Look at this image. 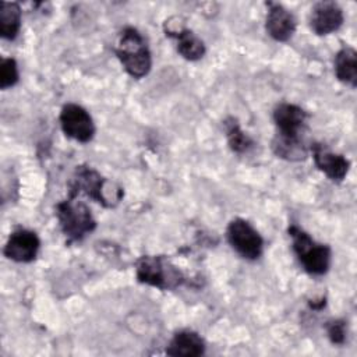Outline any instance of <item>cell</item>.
<instances>
[{
  "instance_id": "277c9868",
  "label": "cell",
  "mask_w": 357,
  "mask_h": 357,
  "mask_svg": "<svg viewBox=\"0 0 357 357\" xmlns=\"http://www.w3.org/2000/svg\"><path fill=\"white\" fill-rule=\"evenodd\" d=\"M287 231L291 237L293 251L304 271L315 276L326 273L331 266V248L326 244L317 243L307 231L296 225L289 226Z\"/></svg>"
},
{
  "instance_id": "2e32d148",
  "label": "cell",
  "mask_w": 357,
  "mask_h": 357,
  "mask_svg": "<svg viewBox=\"0 0 357 357\" xmlns=\"http://www.w3.org/2000/svg\"><path fill=\"white\" fill-rule=\"evenodd\" d=\"M335 74L336 78L350 85L351 88H356L357 85V53L353 47L344 46L342 47L336 56H335Z\"/></svg>"
},
{
  "instance_id": "ba28073f",
  "label": "cell",
  "mask_w": 357,
  "mask_h": 357,
  "mask_svg": "<svg viewBox=\"0 0 357 357\" xmlns=\"http://www.w3.org/2000/svg\"><path fill=\"white\" fill-rule=\"evenodd\" d=\"M174 20L176 22H172L170 18L165 22V32L169 38L176 39L177 52L190 61L202 59L206 50L204 42L191 29L185 28L183 22H180V18L174 17Z\"/></svg>"
},
{
  "instance_id": "30bf717a",
  "label": "cell",
  "mask_w": 357,
  "mask_h": 357,
  "mask_svg": "<svg viewBox=\"0 0 357 357\" xmlns=\"http://www.w3.org/2000/svg\"><path fill=\"white\" fill-rule=\"evenodd\" d=\"M266 7L268 13L265 20V29L268 35L278 42L289 40L294 35L297 26L294 15L279 3L269 1L266 3Z\"/></svg>"
},
{
  "instance_id": "9c48e42d",
  "label": "cell",
  "mask_w": 357,
  "mask_h": 357,
  "mask_svg": "<svg viewBox=\"0 0 357 357\" xmlns=\"http://www.w3.org/2000/svg\"><path fill=\"white\" fill-rule=\"evenodd\" d=\"M40 247L38 234L28 229H17L10 236L4 245L6 258L15 262H31L36 258Z\"/></svg>"
},
{
  "instance_id": "5b68a950",
  "label": "cell",
  "mask_w": 357,
  "mask_h": 357,
  "mask_svg": "<svg viewBox=\"0 0 357 357\" xmlns=\"http://www.w3.org/2000/svg\"><path fill=\"white\" fill-rule=\"evenodd\" d=\"M135 275L139 283L160 290H172L183 284L181 271L163 255H144L135 264Z\"/></svg>"
},
{
  "instance_id": "7a4b0ae2",
  "label": "cell",
  "mask_w": 357,
  "mask_h": 357,
  "mask_svg": "<svg viewBox=\"0 0 357 357\" xmlns=\"http://www.w3.org/2000/svg\"><path fill=\"white\" fill-rule=\"evenodd\" d=\"M114 52L132 78L145 77L152 67L151 50L144 36L132 26L124 28L117 39Z\"/></svg>"
},
{
  "instance_id": "8fae6325",
  "label": "cell",
  "mask_w": 357,
  "mask_h": 357,
  "mask_svg": "<svg viewBox=\"0 0 357 357\" xmlns=\"http://www.w3.org/2000/svg\"><path fill=\"white\" fill-rule=\"evenodd\" d=\"M317 167L332 181L340 183L347 176L350 162L340 153H335L322 144H312L310 146Z\"/></svg>"
},
{
  "instance_id": "5bb4252c",
  "label": "cell",
  "mask_w": 357,
  "mask_h": 357,
  "mask_svg": "<svg viewBox=\"0 0 357 357\" xmlns=\"http://www.w3.org/2000/svg\"><path fill=\"white\" fill-rule=\"evenodd\" d=\"M205 353L204 339L194 331L183 329L174 333L166 347V354L174 357H198Z\"/></svg>"
},
{
  "instance_id": "6da1fadb",
  "label": "cell",
  "mask_w": 357,
  "mask_h": 357,
  "mask_svg": "<svg viewBox=\"0 0 357 357\" xmlns=\"http://www.w3.org/2000/svg\"><path fill=\"white\" fill-rule=\"evenodd\" d=\"M81 194L88 195L105 208H113L120 202L123 190L105 178L95 169L81 165L77 166L71 180L68 181V197L77 198Z\"/></svg>"
},
{
  "instance_id": "7c38bea8",
  "label": "cell",
  "mask_w": 357,
  "mask_h": 357,
  "mask_svg": "<svg viewBox=\"0 0 357 357\" xmlns=\"http://www.w3.org/2000/svg\"><path fill=\"white\" fill-rule=\"evenodd\" d=\"M343 24V11L335 1H318L310 15V26L317 35H329Z\"/></svg>"
},
{
  "instance_id": "ffe728a7",
  "label": "cell",
  "mask_w": 357,
  "mask_h": 357,
  "mask_svg": "<svg viewBox=\"0 0 357 357\" xmlns=\"http://www.w3.org/2000/svg\"><path fill=\"white\" fill-rule=\"evenodd\" d=\"M326 333L333 344L346 342V322L343 319H332L326 324Z\"/></svg>"
},
{
  "instance_id": "d6986e66",
  "label": "cell",
  "mask_w": 357,
  "mask_h": 357,
  "mask_svg": "<svg viewBox=\"0 0 357 357\" xmlns=\"http://www.w3.org/2000/svg\"><path fill=\"white\" fill-rule=\"evenodd\" d=\"M18 66L13 57L1 59L0 64V88L7 89L18 82Z\"/></svg>"
},
{
  "instance_id": "ac0fdd59",
  "label": "cell",
  "mask_w": 357,
  "mask_h": 357,
  "mask_svg": "<svg viewBox=\"0 0 357 357\" xmlns=\"http://www.w3.org/2000/svg\"><path fill=\"white\" fill-rule=\"evenodd\" d=\"M225 131L229 148L236 153H244L254 145L252 139L241 130L240 124L234 117H229L225 120Z\"/></svg>"
},
{
  "instance_id": "8992f818",
  "label": "cell",
  "mask_w": 357,
  "mask_h": 357,
  "mask_svg": "<svg viewBox=\"0 0 357 357\" xmlns=\"http://www.w3.org/2000/svg\"><path fill=\"white\" fill-rule=\"evenodd\" d=\"M226 236L231 248L248 261L258 259L264 252V238L245 219H233L227 226Z\"/></svg>"
},
{
  "instance_id": "9a60e30c",
  "label": "cell",
  "mask_w": 357,
  "mask_h": 357,
  "mask_svg": "<svg viewBox=\"0 0 357 357\" xmlns=\"http://www.w3.org/2000/svg\"><path fill=\"white\" fill-rule=\"evenodd\" d=\"M272 151L273 153L289 162L304 160L310 152L303 135H290L276 132L272 139Z\"/></svg>"
},
{
  "instance_id": "e0dca14e",
  "label": "cell",
  "mask_w": 357,
  "mask_h": 357,
  "mask_svg": "<svg viewBox=\"0 0 357 357\" xmlns=\"http://www.w3.org/2000/svg\"><path fill=\"white\" fill-rule=\"evenodd\" d=\"M21 28V8L17 3H0V35L3 39L13 40Z\"/></svg>"
},
{
  "instance_id": "52a82bcc",
  "label": "cell",
  "mask_w": 357,
  "mask_h": 357,
  "mask_svg": "<svg viewBox=\"0 0 357 357\" xmlns=\"http://www.w3.org/2000/svg\"><path fill=\"white\" fill-rule=\"evenodd\" d=\"M59 120L63 132L71 139L88 142L95 135V124L91 114L77 103L64 105Z\"/></svg>"
},
{
  "instance_id": "4fadbf2b",
  "label": "cell",
  "mask_w": 357,
  "mask_h": 357,
  "mask_svg": "<svg viewBox=\"0 0 357 357\" xmlns=\"http://www.w3.org/2000/svg\"><path fill=\"white\" fill-rule=\"evenodd\" d=\"M307 113L304 109L294 103H279L273 110V121L276 126V132L303 135V130L307 121Z\"/></svg>"
},
{
  "instance_id": "3957f363",
  "label": "cell",
  "mask_w": 357,
  "mask_h": 357,
  "mask_svg": "<svg viewBox=\"0 0 357 357\" xmlns=\"http://www.w3.org/2000/svg\"><path fill=\"white\" fill-rule=\"evenodd\" d=\"M54 209L59 226L70 243L81 241L96 227V220L93 219L89 206L75 197H67L56 204Z\"/></svg>"
}]
</instances>
